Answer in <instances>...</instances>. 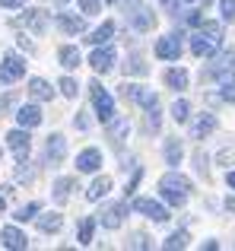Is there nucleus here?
Returning <instances> with one entry per match:
<instances>
[{"instance_id":"1","label":"nucleus","mask_w":235,"mask_h":251,"mask_svg":"<svg viewBox=\"0 0 235 251\" xmlns=\"http://www.w3.org/2000/svg\"><path fill=\"white\" fill-rule=\"evenodd\" d=\"M159 194H162V201L172 203V207H185L188 194H191V181H188L185 175H178V172H168V175L159 178Z\"/></svg>"},{"instance_id":"2","label":"nucleus","mask_w":235,"mask_h":251,"mask_svg":"<svg viewBox=\"0 0 235 251\" xmlns=\"http://www.w3.org/2000/svg\"><path fill=\"white\" fill-rule=\"evenodd\" d=\"M89 96H93V108H95V118L99 121H112L115 118V99H112V92L105 89L102 83H89Z\"/></svg>"},{"instance_id":"3","label":"nucleus","mask_w":235,"mask_h":251,"mask_svg":"<svg viewBox=\"0 0 235 251\" xmlns=\"http://www.w3.org/2000/svg\"><path fill=\"white\" fill-rule=\"evenodd\" d=\"M23 74H25V61L19 54H13V51H6V54L0 57V86L16 83Z\"/></svg>"},{"instance_id":"4","label":"nucleus","mask_w":235,"mask_h":251,"mask_svg":"<svg viewBox=\"0 0 235 251\" xmlns=\"http://www.w3.org/2000/svg\"><path fill=\"white\" fill-rule=\"evenodd\" d=\"M134 210L137 213H143V216H149L153 223H168L172 216H168V210L162 207L159 201H153V197H137L134 201Z\"/></svg>"},{"instance_id":"5","label":"nucleus","mask_w":235,"mask_h":251,"mask_svg":"<svg viewBox=\"0 0 235 251\" xmlns=\"http://www.w3.org/2000/svg\"><path fill=\"white\" fill-rule=\"evenodd\" d=\"M115 48L112 45H95V51L89 54V67L95 70V74H108V70L115 67Z\"/></svg>"},{"instance_id":"6","label":"nucleus","mask_w":235,"mask_h":251,"mask_svg":"<svg viewBox=\"0 0 235 251\" xmlns=\"http://www.w3.org/2000/svg\"><path fill=\"white\" fill-rule=\"evenodd\" d=\"M156 57L159 61H178L181 57V35H162L156 42Z\"/></svg>"},{"instance_id":"7","label":"nucleus","mask_w":235,"mask_h":251,"mask_svg":"<svg viewBox=\"0 0 235 251\" xmlns=\"http://www.w3.org/2000/svg\"><path fill=\"white\" fill-rule=\"evenodd\" d=\"M213 130H216V115H213V111H204V115H197L191 121V137L194 140H204V137H210Z\"/></svg>"},{"instance_id":"8","label":"nucleus","mask_w":235,"mask_h":251,"mask_svg":"<svg viewBox=\"0 0 235 251\" xmlns=\"http://www.w3.org/2000/svg\"><path fill=\"white\" fill-rule=\"evenodd\" d=\"M6 147L16 153V159H23V156H29V127H16L6 134Z\"/></svg>"},{"instance_id":"9","label":"nucleus","mask_w":235,"mask_h":251,"mask_svg":"<svg viewBox=\"0 0 235 251\" xmlns=\"http://www.w3.org/2000/svg\"><path fill=\"white\" fill-rule=\"evenodd\" d=\"M124 213H127V203H112V207H105V210H102V213H99V223H102V226H105V229H118V226H121V223H124Z\"/></svg>"},{"instance_id":"10","label":"nucleus","mask_w":235,"mask_h":251,"mask_svg":"<svg viewBox=\"0 0 235 251\" xmlns=\"http://www.w3.org/2000/svg\"><path fill=\"white\" fill-rule=\"evenodd\" d=\"M130 25H134L137 32H149L156 25V13L149 10V6H134V10H130Z\"/></svg>"},{"instance_id":"11","label":"nucleus","mask_w":235,"mask_h":251,"mask_svg":"<svg viewBox=\"0 0 235 251\" xmlns=\"http://www.w3.org/2000/svg\"><path fill=\"white\" fill-rule=\"evenodd\" d=\"M223 74H235V48H226L223 54L213 57V67H210V76H223Z\"/></svg>"},{"instance_id":"12","label":"nucleus","mask_w":235,"mask_h":251,"mask_svg":"<svg viewBox=\"0 0 235 251\" xmlns=\"http://www.w3.org/2000/svg\"><path fill=\"white\" fill-rule=\"evenodd\" d=\"M45 156H48V162H64V156H67V140H64V134H51L48 143H45Z\"/></svg>"},{"instance_id":"13","label":"nucleus","mask_w":235,"mask_h":251,"mask_svg":"<svg viewBox=\"0 0 235 251\" xmlns=\"http://www.w3.org/2000/svg\"><path fill=\"white\" fill-rule=\"evenodd\" d=\"M216 48H219V45L213 42V38H207L200 29L191 35V54H197V57H210V54H216Z\"/></svg>"},{"instance_id":"14","label":"nucleus","mask_w":235,"mask_h":251,"mask_svg":"<svg viewBox=\"0 0 235 251\" xmlns=\"http://www.w3.org/2000/svg\"><path fill=\"white\" fill-rule=\"evenodd\" d=\"M76 169L80 172H99L102 169V150H95V147L83 150V153L76 156Z\"/></svg>"},{"instance_id":"15","label":"nucleus","mask_w":235,"mask_h":251,"mask_svg":"<svg viewBox=\"0 0 235 251\" xmlns=\"http://www.w3.org/2000/svg\"><path fill=\"white\" fill-rule=\"evenodd\" d=\"M19 23H23L25 29H32L35 35H42V32L48 29V13H45V10H25Z\"/></svg>"},{"instance_id":"16","label":"nucleus","mask_w":235,"mask_h":251,"mask_svg":"<svg viewBox=\"0 0 235 251\" xmlns=\"http://www.w3.org/2000/svg\"><path fill=\"white\" fill-rule=\"evenodd\" d=\"M0 245H3V248H25L29 239H25L16 226H3V229H0Z\"/></svg>"},{"instance_id":"17","label":"nucleus","mask_w":235,"mask_h":251,"mask_svg":"<svg viewBox=\"0 0 235 251\" xmlns=\"http://www.w3.org/2000/svg\"><path fill=\"white\" fill-rule=\"evenodd\" d=\"M16 121H19V127H38L42 124V108L38 105H23L16 111Z\"/></svg>"},{"instance_id":"18","label":"nucleus","mask_w":235,"mask_h":251,"mask_svg":"<svg viewBox=\"0 0 235 251\" xmlns=\"http://www.w3.org/2000/svg\"><path fill=\"white\" fill-rule=\"evenodd\" d=\"M162 156H165V166H181V156H185V150H181V140L178 137H168L165 147H162Z\"/></svg>"},{"instance_id":"19","label":"nucleus","mask_w":235,"mask_h":251,"mask_svg":"<svg viewBox=\"0 0 235 251\" xmlns=\"http://www.w3.org/2000/svg\"><path fill=\"white\" fill-rule=\"evenodd\" d=\"M162 80H165L168 89L181 92V89H188V80H191V76H188L185 67H172V70H165V76H162Z\"/></svg>"},{"instance_id":"20","label":"nucleus","mask_w":235,"mask_h":251,"mask_svg":"<svg viewBox=\"0 0 235 251\" xmlns=\"http://www.w3.org/2000/svg\"><path fill=\"white\" fill-rule=\"evenodd\" d=\"M57 25H61L67 35H80V32L86 29V19H83V16H73V13H61V16H57Z\"/></svg>"},{"instance_id":"21","label":"nucleus","mask_w":235,"mask_h":251,"mask_svg":"<svg viewBox=\"0 0 235 251\" xmlns=\"http://www.w3.org/2000/svg\"><path fill=\"white\" fill-rule=\"evenodd\" d=\"M57 61H61L64 70H76V67L83 64V57H80V51H76L73 45H64V48L57 51Z\"/></svg>"},{"instance_id":"22","label":"nucleus","mask_w":235,"mask_h":251,"mask_svg":"<svg viewBox=\"0 0 235 251\" xmlns=\"http://www.w3.org/2000/svg\"><path fill=\"white\" fill-rule=\"evenodd\" d=\"M61 226H64V216L61 213H45V216H38V229H42L45 235L61 232Z\"/></svg>"},{"instance_id":"23","label":"nucleus","mask_w":235,"mask_h":251,"mask_svg":"<svg viewBox=\"0 0 235 251\" xmlns=\"http://www.w3.org/2000/svg\"><path fill=\"white\" fill-rule=\"evenodd\" d=\"M112 191V178H95L93 184H89V191H86V201H102V197Z\"/></svg>"},{"instance_id":"24","label":"nucleus","mask_w":235,"mask_h":251,"mask_svg":"<svg viewBox=\"0 0 235 251\" xmlns=\"http://www.w3.org/2000/svg\"><path fill=\"white\" fill-rule=\"evenodd\" d=\"M95 216H83L80 220V229H76V242H80V245H89V242H93V232H95Z\"/></svg>"},{"instance_id":"25","label":"nucleus","mask_w":235,"mask_h":251,"mask_svg":"<svg viewBox=\"0 0 235 251\" xmlns=\"http://www.w3.org/2000/svg\"><path fill=\"white\" fill-rule=\"evenodd\" d=\"M127 130H130V124H127V118H112L108 121V140H115V143H121L124 137H127Z\"/></svg>"},{"instance_id":"26","label":"nucleus","mask_w":235,"mask_h":251,"mask_svg":"<svg viewBox=\"0 0 235 251\" xmlns=\"http://www.w3.org/2000/svg\"><path fill=\"white\" fill-rule=\"evenodd\" d=\"M29 96H32V99H42V102H48V99L54 96V89H51V86L45 83V80L32 76V80H29Z\"/></svg>"},{"instance_id":"27","label":"nucleus","mask_w":235,"mask_h":251,"mask_svg":"<svg viewBox=\"0 0 235 251\" xmlns=\"http://www.w3.org/2000/svg\"><path fill=\"white\" fill-rule=\"evenodd\" d=\"M124 74H127V76H146L149 67H146V61H143L140 54H130L127 64H124Z\"/></svg>"},{"instance_id":"28","label":"nucleus","mask_w":235,"mask_h":251,"mask_svg":"<svg viewBox=\"0 0 235 251\" xmlns=\"http://www.w3.org/2000/svg\"><path fill=\"white\" fill-rule=\"evenodd\" d=\"M112 35H115V23H102L99 29L86 38V42L89 45H108V42H112Z\"/></svg>"},{"instance_id":"29","label":"nucleus","mask_w":235,"mask_h":251,"mask_svg":"<svg viewBox=\"0 0 235 251\" xmlns=\"http://www.w3.org/2000/svg\"><path fill=\"white\" fill-rule=\"evenodd\" d=\"M219 99H223V102H235V74L219 76Z\"/></svg>"},{"instance_id":"30","label":"nucleus","mask_w":235,"mask_h":251,"mask_svg":"<svg viewBox=\"0 0 235 251\" xmlns=\"http://www.w3.org/2000/svg\"><path fill=\"white\" fill-rule=\"evenodd\" d=\"M137 105H140L143 111H153V108H159V96L149 92L146 86H140V92H137Z\"/></svg>"},{"instance_id":"31","label":"nucleus","mask_w":235,"mask_h":251,"mask_svg":"<svg viewBox=\"0 0 235 251\" xmlns=\"http://www.w3.org/2000/svg\"><path fill=\"white\" fill-rule=\"evenodd\" d=\"M197 29L204 32L207 38H213L216 45H223V23H210V19H204V23H200Z\"/></svg>"},{"instance_id":"32","label":"nucleus","mask_w":235,"mask_h":251,"mask_svg":"<svg viewBox=\"0 0 235 251\" xmlns=\"http://www.w3.org/2000/svg\"><path fill=\"white\" fill-rule=\"evenodd\" d=\"M73 184H76L73 178H57V181H54V201L64 203L70 197V191H73Z\"/></svg>"},{"instance_id":"33","label":"nucleus","mask_w":235,"mask_h":251,"mask_svg":"<svg viewBox=\"0 0 235 251\" xmlns=\"http://www.w3.org/2000/svg\"><path fill=\"white\" fill-rule=\"evenodd\" d=\"M172 118H175L178 124H185L188 118H191V105H188V99H178V102L172 105Z\"/></svg>"},{"instance_id":"34","label":"nucleus","mask_w":235,"mask_h":251,"mask_svg":"<svg viewBox=\"0 0 235 251\" xmlns=\"http://www.w3.org/2000/svg\"><path fill=\"white\" fill-rule=\"evenodd\" d=\"M57 89L64 92L67 99H76V92H80V83L73 80V76H61V83H57Z\"/></svg>"},{"instance_id":"35","label":"nucleus","mask_w":235,"mask_h":251,"mask_svg":"<svg viewBox=\"0 0 235 251\" xmlns=\"http://www.w3.org/2000/svg\"><path fill=\"white\" fill-rule=\"evenodd\" d=\"M188 245V232L181 229V232H172L165 242H162V248H168V251H175V248H185Z\"/></svg>"},{"instance_id":"36","label":"nucleus","mask_w":235,"mask_h":251,"mask_svg":"<svg viewBox=\"0 0 235 251\" xmlns=\"http://www.w3.org/2000/svg\"><path fill=\"white\" fill-rule=\"evenodd\" d=\"M42 210V203H25V207L16 210V223H25V220H35V213Z\"/></svg>"},{"instance_id":"37","label":"nucleus","mask_w":235,"mask_h":251,"mask_svg":"<svg viewBox=\"0 0 235 251\" xmlns=\"http://www.w3.org/2000/svg\"><path fill=\"white\" fill-rule=\"evenodd\" d=\"M219 16H223V23H232L235 19V0H219Z\"/></svg>"},{"instance_id":"38","label":"nucleus","mask_w":235,"mask_h":251,"mask_svg":"<svg viewBox=\"0 0 235 251\" xmlns=\"http://www.w3.org/2000/svg\"><path fill=\"white\" fill-rule=\"evenodd\" d=\"M80 10L86 13V16H93V13L102 10V3H99V0H80Z\"/></svg>"},{"instance_id":"39","label":"nucleus","mask_w":235,"mask_h":251,"mask_svg":"<svg viewBox=\"0 0 235 251\" xmlns=\"http://www.w3.org/2000/svg\"><path fill=\"white\" fill-rule=\"evenodd\" d=\"M127 245H130V248H149V239H146L143 232H134V235H130V242H127Z\"/></svg>"},{"instance_id":"40","label":"nucleus","mask_w":235,"mask_h":251,"mask_svg":"<svg viewBox=\"0 0 235 251\" xmlns=\"http://www.w3.org/2000/svg\"><path fill=\"white\" fill-rule=\"evenodd\" d=\"M159 3H162V6H165V13H168V16H178V13H181V6H178V0H159Z\"/></svg>"},{"instance_id":"41","label":"nucleus","mask_w":235,"mask_h":251,"mask_svg":"<svg viewBox=\"0 0 235 251\" xmlns=\"http://www.w3.org/2000/svg\"><path fill=\"white\" fill-rule=\"evenodd\" d=\"M188 25H200V23H204V16H200V10H191V13H188Z\"/></svg>"},{"instance_id":"42","label":"nucleus","mask_w":235,"mask_h":251,"mask_svg":"<svg viewBox=\"0 0 235 251\" xmlns=\"http://www.w3.org/2000/svg\"><path fill=\"white\" fill-rule=\"evenodd\" d=\"M194 162H197V175H207V156L197 153V156H194Z\"/></svg>"},{"instance_id":"43","label":"nucleus","mask_w":235,"mask_h":251,"mask_svg":"<svg viewBox=\"0 0 235 251\" xmlns=\"http://www.w3.org/2000/svg\"><path fill=\"white\" fill-rule=\"evenodd\" d=\"M0 6H6V10H19V6H25V0H0Z\"/></svg>"},{"instance_id":"44","label":"nucleus","mask_w":235,"mask_h":251,"mask_svg":"<svg viewBox=\"0 0 235 251\" xmlns=\"http://www.w3.org/2000/svg\"><path fill=\"white\" fill-rule=\"evenodd\" d=\"M73 124H76V127H80V130H86V127H89V118H86V111H80Z\"/></svg>"},{"instance_id":"45","label":"nucleus","mask_w":235,"mask_h":251,"mask_svg":"<svg viewBox=\"0 0 235 251\" xmlns=\"http://www.w3.org/2000/svg\"><path fill=\"white\" fill-rule=\"evenodd\" d=\"M10 105H13V96H3V99H0V111H6Z\"/></svg>"},{"instance_id":"46","label":"nucleus","mask_w":235,"mask_h":251,"mask_svg":"<svg viewBox=\"0 0 235 251\" xmlns=\"http://www.w3.org/2000/svg\"><path fill=\"white\" fill-rule=\"evenodd\" d=\"M226 184H229V188L235 191V172H229V175H226Z\"/></svg>"},{"instance_id":"47","label":"nucleus","mask_w":235,"mask_h":251,"mask_svg":"<svg viewBox=\"0 0 235 251\" xmlns=\"http://www.w3.org/2000/svg\"><path fill=\"white\" fill-rule=\"evenodd\" d=\"M226 210H232V213H235V197H229V201H226Z\"/></svg>"},{"instance_id":"48","label":"nucleus","mask_w":235,"mask_h":251,"mask_svg":"<svg viewBox=\"0 0 235 251\" xmlns=\"http://www.w3.org/2000/svg\"><path fill=\"white\" fill-rule=\"evenodd\" d=\"M6 207V197H0V210H3Z\"/></svg>"},{"instance_id":"49","label":"nucleus","mask_w":235,"mask_h":251,"mask_svg":"<svg viewBox=\"0 0 235 251\" xmlns=\"http://www.w3.org/2000/svg\"><path fill=\"white\" fill-rule=\"evenodd\" d=\"M57 3H67V0H57Z\"/></svg>"},{"instance_id":"50","label":"nucleus","mask_w":235,"mask_h":251,"mask_svg":"<svg viewBox=\"0 0 235 251\" xmlns=\"http://www.w3.org/2000/svg\"><path fill=\"white\" fill-rule=\"evenodd\" d=\"M204 3H213V0H204Z\"/></svg>"},{"instance_id":"51","label":"nucleus","mask_w":235,"mask_h":251,"mask_svg":"<svg viewBox=\"0 0 235 251\" xmlns=\"http://www.w3.org/2000/svg\"><path fill=\"white\" fill-rule=\"evenodd\" d=\"M188 3H194V0H188Z\"/></svg>"}]
</instances>
